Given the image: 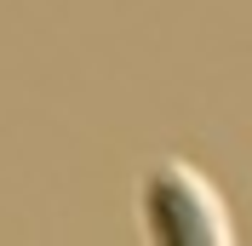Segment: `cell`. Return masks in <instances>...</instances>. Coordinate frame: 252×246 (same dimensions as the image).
Returning <instances> with one entry per match:
<instances>
[{"mask_svg": "<svg viewBox=\"0 0 252 246\" xmlns=\"http://www.w3.org/2000/svg\"><path fill=\"white\" fill-rule=\"evenodd\" d=\"M138 212H143V235L155 246H229L235 241V223H229L218 184L206 172H195L189 160L143 166Z\"/></svg>", "mask_w": 252, "mask_h": 246, "instance_id": "obj_1", "label": "cell"}]
</instances>
